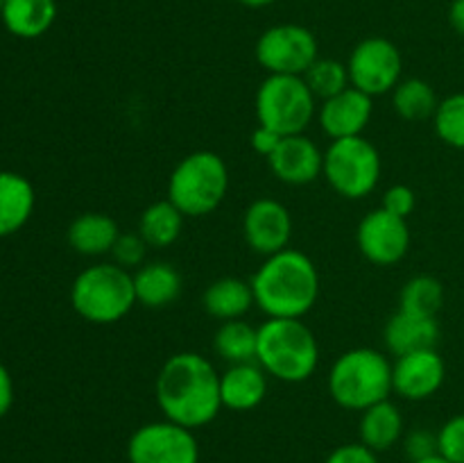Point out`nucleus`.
<instances>
[{
	"mask_svg": "<svg viewBox=\"0 0 464 463\" xmlns=\"http://www.w3.org/2000/svg\"><path fill=\"white\" fill-rule=\"evenodd\" d=\"M154 393L166 420L193 431L216 420L222 409L220 375L198 352H177L166 359L157 375Z\"/></svg>",
	"mask_w": 464,
	"mask_h": 463,
	"instance_id": "obj_1",
	"label": "nucleus"
},
{
	"mask_svg": "<svg viewBox=\"0 0 464 463\" xmlns=\"http://www.w3.org/2000/svg\"><path fill=\"white\" fill-rule=\"evenodd\" d=\"M254 304L267 318H302L315 307L320 275L315 263L299 250L270 254L252 277Z\"/></svg>",
	"mask_w": 464,
	"mask_h": 463,
	"instance_id": "obj_2",
	"label": "nucleus"
},
{
	"mask_svg": "<svg viewBox=\"0 0 464 463\" xmlns=\"http://www.w3.org/2000/svg\"><path fill=\"white\" fill-rule=\"evenodd\" d=\"M256 361L285 384H302L320 363L317 339L302 318H267L258 327Z\"/></svg>",
	"mask_w": 464,
	"mask_h": 463,
	"instance_id": "obj_3",
	"label": "nucleus"
},
{
	"mask_svg": "<svg viewBox=\"0 0 464 463\" xmlns=\"http://www.w3.org/2000/svg\"><path fill=\"white\" fill-rule=\"evenodd\" d=\"M329 393L338 407L365 411L392 393V363L372 348H353L340 354L329 370Z\"/></svg>",
	"mask_w": 464,
	"mask_h": 463,
	"instance_id": "obj_4",
	"label": "nucleus"
},
{
	"mask_svg": "<svg viewBox=\"0 0 464 463\" xmlns=\"http://www.w3.org/2000/svg\"><path fill=\"white\" fill-rule=\"evenodd\" d=\"M71 304L86 322L113 325L134 309V275L113 261L89 266L72 281Z\"/></svg>",
	"mask_w": 464,
	"mask_h": 463,
	"instance_id": "obj_5",
	"label": "nucleus"
},
{
	"mask_svg": "<svg viewBox=\"0 0 464 463\" xmlns=\"http://www.w3.org/2000/svg\"><path fill=\"white\" fill-rule=\"evenodd\" d=\"M229 191V171L225 159L211 150H198L181 159L168 180V200L186 218L208 216L216 212Z\"/></svg>",
	"mask_w": 464,
	"mask_h": 463,
	"instance_id": "obj_6",
	"label": "nucleus"
},
{
	"mask_svg": "<svg viewBox=\"0 0 464 463\" xmlns=\"http://www.w3.org/2000/svg\"><path fill=\"white\" fill-rule=\"evenodd\" d=\"M315 100L302 75H267L256 91L258 125L281 136L304 134L317 112Z\"/></svg>",
	"mask_w": 464,
	"mask_h": 463,
	"instance_id": "obj_7",
	"label": "nucleus"
},
{
	"mask_svg": "<svg viewBox=\"0 0 464 463\" xmlns=\"http://www.w3.org/2000/svg\"><path fill=\"white\" fill-rule=\"evenodd\" d=\"M322 175L338 195L347 200H361L379 184L381 154L365 136L335 139L324 153Z\"/></svg>",
	"mask_w": 464,
	"mask_h": 463,
	"instance_id": "obj_8",
	"label": "nucleus"
},
{
	"mask_svg": "<svg viewBox=\"0 0 464 463\" xmlns=\"http://www.w3.org/2000/svg\"><path fill=\"white\" fill-rule=\"evenodd\" d=\"M256 59L267 75H304L317 59V39L308 27L281 23L258 36Z\"/></svg>",
	"mask_w": 464,
	"mask_h": 463,
	"instance_id": "obj_9",
	"label": "nucleus"
},
{
	"mask_svg": "<svg viewBox=\"0 0 464 463\" xmlns=\"http://www.w3.org/2000/svg\"><path fill=\"white\" fill-rule=\"evenodd\" d=\"M130 463H199V445L193 429L172 420L139 427L127 443Z\"/></svg>",
	"mask_w": 464,
	"mask_h": 463,
	"instance_id": "obj_10",
	"label": "nucleus"
},
{
	"mask_svg": "<svg viewBox=\"0 0 464 463\" xmlns=\"http://www.w3.org/2000/svg\"><path fill=\"white\" fill-rule=\"evenodd\" d=\"M349 82L367 95H383L401 82L403 59L397 45L383 36L362 39L347 62Z\"/></svg>",
	"mask_w": 464,
	"mask_h": 463,
	"instance_id": "obj_11",
	"label": "nucleus"
},
{
	"mask_svg": "<svg viewBox=\"0 0 464 463\" xmlns=\"http://www.w3.org/2000/svg\"><path fill=\"white\" fill-rule=\"evenodd\" d=\"M356 243L367 261L376 266H394L411 248V227L406 218L394 216L381 207L372 209L358 222Z\"/></svg>",
	"mask_w": 464,
	"mask_h": 463,
	"instance_id": "obj_12",
	"label": "nucleus"
},
{
	"mask_svg": "<svg viewBox=\"0 0 464 463\" xmlns=\"http://www.w3.org/2000/svg\"><path fill=\"white\" fill-rule=\"evenodd\" d=\"M243 236L245 243L263 257L285 250L293 236V216L288 207L272 198L254 200L245 209Z\"/></svg>",
	"mask_w": 464,
	"mask_h": 463,
	"instance_id": "obj_13",
	"label": "nucleus"
},
{
	"mask_svg": "<svg viewBox=\"0 0 464 463\" xmlns=\"http://www.w3.org/2000/svg\"><path fill=\"white\" fill-rule=\"evenodd\" d=\"M444 375L447 366L435 348L401 354L392 363V393L401 395L403 399L421 402L442 389Z\"/></svg>",
	"mask_w": 464,
	"mask_h": 463,
	"instance_id": "obj_14",
	"label": "nucleus"
},
{
	"mask_svg": "<svg viewBox=\"0 0 464 463\" xmlns=\"http://www.w3.org/2000/svg\"><path fill=\"white\" fill-rule=\"evenodd\" d=\"M270 171L284 184L304 186L315 182L324 172V153L306 134L284 136L270 159Z\"/></svg>",
	"mask_w": 464,
	"mask_h": 463,
	"instance_id": "obj_15",
	"label": "nucleus"
},
{
	"mask_svg": "<svg viewBox=\"0 0 464 463\" xmlns=\"http://www.w3.org/2000/svg\"><path fill=\"white\" fill-rule=\"evenodd\" d=\"M372 95L362 94L356 86H347L334 98L322 100V107L317 112L320 127L331 141L349 139V136H362L372 118Z\"/></svg>",
	"mask_w": 464,
	"mask_h": 463,
	"instance_id": "obj_16",
	"label": "nucleus"
},
{
	"mask_svg": "<svg viewBox=\"0 0 464 463\" xmlns=\"http://www.w3.org/2000/svg\"><path fill=\"white\" fill-rule=\"evenodd\" d=\"M267 395V372L258 361L234 363L220 375L222 407L231 411H252Z\"/></svg>",
	"mask_w": 464,
	"mask_h": 463,
	"instance_id": "obj_17",
	"label": "nucleus"
},
{
	"mask_svg": "<svg viewBox=\"0 0 464 463\" xmlns=\"http://www.w3.org/2000/svg\"><path fill=\"white\" fill-rule=\"evenodd\" d=\"M383 336L385 345L394 357L417 352V350H430L440 339L438 318L399 309L385 325Z\"/></svg>",
	"mask_w": 464,
	"mask_h": 463,
	"instance_id": "obj_18",
	"label": "nucleus"
},
{
	"mask_svg": "<svg viewBox=\"0 0 464 463\" xmlns=\"http://www.w3.org/2000/svg\"><path fill=\"white\" fill-rule=\"evenodd\" d=\"M34 186L21 172H0V239L12 236L34 212Z\"/></svg>",
	"mask_w": 464,
	"mask_h": 463,
	"instance_id": "obj_19",
	"label": "nucleus"
},
{
	"mask_svg": "<svg viewBox=\"0 0 464 463\" xmlns=\"http://www.w3.org/2000/svg\"><path fill=\"white\" fill-rule=\"evenodd\" d=\"M118 236H121V230H118L116 221L100 212L80 213L66 232L71 248L82 257H102V254L111 252Z\"/></svg>",
	"mask_w": 464,
	"mask_h": 463,
	"instance_id": "obj_20",
	"label": "nucleus"
},
{
	"mask_svg": "<svg viewBox=\"0 0 464 463\" xmlns=\"http://www.w3.org/2000/svg\"><path fill=\"white\" fill-rule=\"evenodd\" d=\"M136 302L148 309L170 307L181 295V275L172 263L152 261L143 263L134 272Z\"/></svg>",
	"mask_w": 464,
	"mask_h": 463,
	"instance_id": "obj_21",
	"label": "nucleus"
},
{
	"mask_svg": "<svg viewBox=\"0 0 464 463\" xmlns=\"http://www.w3.org/2000/svg\"><path fill=\"white\" fill-rule=\"evenodd\" d=\"M358 436H361V443L374 449L376 454L394 448L403 436V416L397 404L390 402L388 398L361 411Z\"/></svg>",
	"mask_w": 464,
	"mask_h": 463,
	"instance_id": "obj_22",
	"label": "nucleus"
},
{
	"mask_svg": "<svg viewBox=\"0 0 464 463\" xmlns=\"http://www.w3.org/2000/svg\"><path fill=\"white\" fill-rule=\"evenodd\" d=\"M7 32L18 39H36L53 27L57 18L54 0H5L0 12Z\"/></svg>",
	"mask_w": 464,
	"mask_h": 463,
	"instance_id": "obj_23",
	"label": "nucleus"
},
{
	"mask_svg": "<svg viewBox=\"0 0 464 463\" xmlns=\"http://www.w3.org/2000/svg\"><path fill=\"white\" fill-rule=\"evenodd\" d=\"M204 311L218 320H238L252 309L254 293L252 284L238 277H222L211 281L204 291Z\"/></svg>",
	"mask_w": 464,
	"mask_h": 463,
	"instance_id": "obj_24",
	"label": "nucleus"
},
{
	"mask_svg": "<svg viewBox=\"0 0 464 463\" xmlns=\"http://www.w3.org/2000/svg\"><path fill=\"white\" fill-rule=\"evenodd\" d=\"M184 213L170 202V200H159L152 202L139 221L140 239L148 243V248H168L175 243L184 227Z\"/></svg>",
	"mask_w": 464,
	"mask_h": 463,
	"instance_id": "obj_25",
	"label": "nucleus"
},
{
	"mask_svg": "<svg viewBox=\"0 0 464 463\" xmlns=\"http://www.w3.org/2000/svg\"><path fill=\"white\" fill-rule=\"evenodd\" d=\"M258 348V327H252L243 318L238 320H227L218 327L213 336V350L220 359H225L229 366L234 363L256 361Z\"/></svg>",
	"mask_w": 464,
	"mask_h": 463,
	"instance_id": "obj_26",
	"label": "nucleus"
},
{
	"mask_svg": "<svg viewBox=\"0 0 464 463\" xmlns=\"http://www.w3.org/2000/svg\"><path fill=\"white\" fill-rule=\"evenodd\" d=\"M440 100L435 95L433 86L421 77L401 80L392 91V107L403 121H426L435 116Z\"/></svg>",
	"mask_w": 464,
	"mask_h": 463,
	"instance_id": "obj_27",
	"label": "nucleus"
},
{
	"mask_svg": "<svg viewBox=\"0 0 464 463\" xmlns=\"http://www.w3.org/2000/svg\"><path fill=\"white\" fill-rule=\"evenodd\" d=\"M444 304V286L442 281L430 275H417L406 281L399 295V309L421 316H435Z\"/></svg>",
	"mask_w": 464,
	"mask_h": 463,
	"instance_id": "obj_28",
	"label": "nucleus"
},
{
	"mask_svg": "<svg viewBox=\"0 0 464 463\" xmlns=\"http://www.w3.org/2000/svg\"><path fill=\"white\" fill-rule=\"evenodd\" d=\"M302 77L308 84V89H311V94L320 100L334 98V95H338L340 91L352 86V82H349L347 64L338 62V59H329V57L324 59L317 57Z\"/></svg>",
	"mask_w": 464,
	"mask_h": 463,
	"instance_id": "obj_29",
	"label": "nucleus"
},
{
	"mask_svg": "<svg viewBox=\"0 0 464 463\" xmlns=\"http://www.w3.org/2000/svg\"><path fill=\"white\" fill-rule=\"evenodd\" d=\"M433 125L444 143L456 150H464V91L440 100Z\"/></svg>",
	"mask_w": 464,
	"mask_h": 463,
	"instance_id": "obj_30",
	"label": "nucleus"
},
{
	"mask_svg": "<svg viewBox=\"0 0 464 463\" xmlns=\"http://www.w3.org/2000/svg\"><path fill=\"white\" fill-rule=\"evenodd\" d=\"M438 454L451 463H464V413L449 418L438 431Z\"/></svg>",
	"mask_w": 464,
	"mask_h": 463,
	"instance_id": "obj_31",
	"label": "nucleus"
},
{
	"mask_svg": "<svg viewBox=\"0 0 464 463\" xmlns=\"http://www.w3.org/2000/svg\"><path fill=\"white\" fill-rule=\"evenodd\" d=\"M145 252H148V243L140 239V234H121L113 243L111 257L113 263L122 268H140L143 266Z\"/></svg>",
	"mask_w": 464,
	"mask_h": 463,
	"instance_id": "obj_32",
	"label": "nucleus"
},
{
	"mask_svg": "<svg viewBox=\"0 0 464 463\" xmlns=\"http://www.w3.org/2000/svg\"><path fill=\"white\" fill-rule=\"evenodd\" d=\"M415 204H417V195L411 186L394 184L383 193V204H381V209H385V212L394 213V216L399 218H406L408 221V216L415 212Z\"/></svg>",
	"mask_w": 464,
	"mask_h": 463,
	"instance_id": "obj_33",
	"label": "nucleus"
},
{
	"mask_svg": "<svg viewBox=\"0 0 464 463\" xmlns=\"http://www.w3.org/2000/svg\"><path fill=\"white\" fill-rule=\"evenodd\" d=\"M403 449H406V457L411 458V463L433 457V454H438V434L429 429H412L403 440Z\"/></svg>",
	"mask_w": 464,
	"mask_h": 463,
	"instance_id": "obj_34",
	"label": "nucleus"
},
{
	"mask_svg": "<svg viewBox=\"0 0 464 463\" xmlns=\"http://www.w3.org/2000/svg\"><path fill=\"white\" fill-rule=\"evenodd\" d=\"M324 463H381L379 454L374 449H370L367 445L358 443H344L340 448H335L334 452L326 457Z\"/></svg>",
	"mask_w": 464,
	"mask_h": 463,
	"instance_id": "obj_35",
	"label": "nucleus"
},
{
	"mask_svg": "<svg viewBox=\"0 0 464 463\" xmlns=\"http://www.w3.org/2000/svg\"><path fill=\"white\" fill-rule=\"evenodd\" d=\"M281 139H284V136H281L279 132L270 130V127H266V125H258L256 130L252 132V139H249V143H252L254 153L263 154V157L270 159L272 154H275V150L279 148Z\"/></svg>",
	"mask_w": 464,
	"mask_h": 463,
	"instance_id": "obj_36",
	"label": "nucleus"
},
{
	"mask_svg": "<svg viewBox=\"0 0 464 463\" xmlns=\"http://www.w3.org/2000/svg\"><path fill=\"white\" fill-rule=\"evenodd\" d=\"M14 404V381L9 370L5 368V363H0V418H5L9 413Z\"/></svg>",
	"mask_w": 464,
	"mask_h": 463,
	"instance_id": "obj_37",
	"label": "nucleus"
},
{
	"mask_svg": "<svg viewBox=\"0 0 464 463\" xmlns=\"http://www.w3.org/2000/svg\"><path fill=\"white\" fill-rule=\"evenodd\" d=\"M449 23L458 34L464 36V0H453L449 7Z\"/></svg>",
	"mask_w": 464,
	"mask_h": 463,
	"instance_id": "obj_38",
	"label": "nucleus"
},
{
	"mask_svg": "<svg viewBox=\"0 0 464 463\" xmlns=\"http://www.w3.org/2000/svg\"><path fill=\"white\" fill-rule=\"evenodd\" d=\"M240 5H245V7H254V9H258V7H267V5H272V3H276V0H238Z\"/></svg>",
	"mask_w": 464,
	"mask_h": 463,
	"instance_id": "obj_39",
	"label": "nucleus"
},
{
	"mask_svg": "<svg viewBox=\"0 0 464 463\" xmlns=\"http://www.w3.org/2000/svg\"><path fill=\"white\" fill-rule=\"evenodd\" d=\"M415 463H451V461H447V458H444L442 454H433V457L421 458V461H415Z\"/></svg>",
	"mask_w": 464,
	"mask_h": 463,
	"instance_id": "obj_40",
	"label": "nucleus"
},
{
	"mask_svg": "<svg viewBox=\"0 0 464 463\" xmlns=\"http://www.w3.org/2000/svg\"><path fill=\"white\" fill-rule=\"evenodd\" d=\"M3 5H5V0H0V12H3Z\"/></svg>",
	"mask_w": 464,
	"mask_h": 463,
	"instance_id": "obj_41",
	"label": "nucleus"
},
{
	"mask_svg": "<svg viewBox=\"0 0 464 463\" xmlns=\"http://www.w3.org/2000/svg\"><path fill=\"white\" fill-rule=\"evenodd\" d=\"M127 463H130V461H127Z\"/></svg>",
	"mask_w": 464,
	"mask_h": 463,
	"instance_id": "obj_42",
	"label": "nucleus"
}]
</instances>
